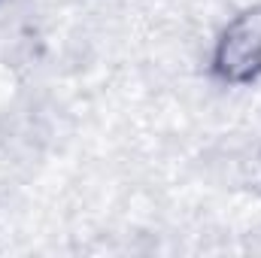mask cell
<instances>
[{
    "label": "cell",
    "mask_w": 261,
    "mask_h": 258,
    "mask_svg": "<svg viewBox=\"0 0 261 258\" xmlns=\"http://www.w3.org/2000/svg\"><path fill=\"white\" fill-rule=\"evenodd\" d=\"M210 70L225 85H252L261 79V3L243 6L219 31Z\"/></svg>",
    "instance_id": "1"
}]
</instances>
